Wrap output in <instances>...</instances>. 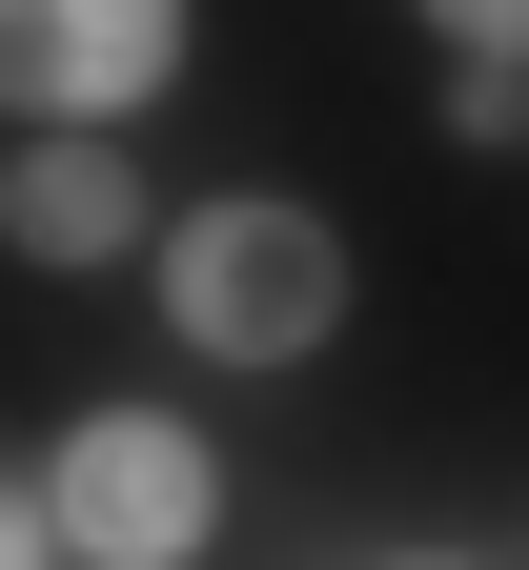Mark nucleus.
Listing matches in <instances>:
<instances>
[{
  "instance_id": "1",
  "label": "nucleus",
  "mask_w": 529,
  "mask_h": 570,
  "mask_svg": "<svg viewBox=\"0 0 529 570\" xmlns=\"http://www.w3.org/2000/svg\"><path fill=\"white\" fill-rule=\"evenodd\" d=\"M143 265H164V326L204 346L224 387L326 367V346H346V225H326L306 184H204V204H184Z\"/></svg>"
},
{
  "instance_id": "2",
  "label": "nucleus",
  "mask_w": 529,
  "mask_h": 570,
  "mask_svg": "<svg viewBox=\"0 0 529 570\" xmlns=\"http://www.w3.org/2000/svg\"><path fill=\"white\" fill-rule=\"evenodd\" d=\"M41 530H61V570H204L224 550V449L184 407H82L41 449Z\"/></svg>"
},
{
  "instance_id": "3",
  "label": "nucleus",
  "mask_w": 529,
  "mask_h": 570,
  "mask_svg": "<svg viewBox=\"0 0 529 570\" xmlns=\"http://www.w3.org/2000/svg\"><path fill=\"white\" fill-rule=\"evenodd\" d=\"M184 82V0H0V122L21 142H123Z\"/></svg>"
},
{
  "instance_id": "4",
  "label": "nucleus",
  "mask_w": 529,
  "mask_h": 570,
  "mask_svg": "<svg viewBox=\"0 0 529 570\" xmlns=\"http://www.w3.org/2000/svg\"><path fill=\"white\" fill-rule=\"evenodd\" d=\"M0 245L82 285V265H143L164 225H143V184H123V142H21V164H0Z\"/></svg>"
},
{
  "instance_id": "5",
  "label": "nucleus",
  "mask_w": 529,
  "mask_h": 570,
  "mask_svg": "<svg viewBox=\"0 0 529 570\" xmlns=\"http://www.w3.org/2000/svg\"><path fill=\"white\" fill-rule=\"evenodd\" d=\"M408 21H428L448 61H509V82H529V0H408Z\"/></svg>"
},
{
  "instance_id": "6",
  "label": "nucleus",
  "mask_w": 529,
  "mask_h": 570,
  "mask_svg": "<svg viewBox=\"0 0 529 570\" xmlns=\"http://www.w3.org/2000/svg\"><path fill=\"white\" fill-rule=\"evenodd\" d=\"M448 142H529V82H509V61H448Z\"/></svg>"
},
{
  "instance_id": "7",
  "label": "nucleus",
  "mask_w": 529,
  "mask_h": 570,
  "mask_svg": "<svg viewBox=\"0 0 529 570\" xmlns=\"http://www.w3.org/2000/svg\"><path fill=\"white\" fill-rule=\"evenodd\" d=\"M0 570H61V530H41V469H0Z\"/></svg>"
},
{
  "instance_id": "8",
  "label": "nucleus",
  "mask_w": 529,
  "mask_h": 570,
  "mask_svg": "<svg viewBox=\"0 0 529 570\" xmlns=\"http://www.w3.org/2000/svg\"><path fill=\"white\" fill-rule=\"evenodd\" d=\"M388 570H469V550H388Z\"/></svg>"
}]
</instances>
